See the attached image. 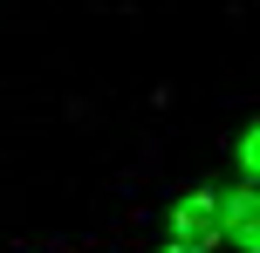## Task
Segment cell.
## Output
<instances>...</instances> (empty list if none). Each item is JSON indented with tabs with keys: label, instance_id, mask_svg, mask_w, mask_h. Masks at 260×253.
Wrapping results in <instances>:
<instances>
[{
	"label": "cell",
	"instance_id": "obj_1",
	"mask_svg": "<svg viewBox=\"0 0 260 253\" xmlns=\"http://www.w3.org/2000/svg\"><path fill=\"white\" fill-rule=\"evenodd\" d=\"M219 240H240V253H260V192H253V178H240L219 199Z\"/></svg>",
	"mask_w": 260,
	"mask_h": 253
},
{
	"label": "cell",
	"instance_id": "obj_2",
	"mask_svg": "<svg viewBox=\"0 0 260 253\" xmlns=\"http://www.w3.org/2000/svg\"><path fill=\"white\" fill-rule=\"evenodd\" d=\"M171 240H192V246H212L219 240V192H185L178 205H171Z\"/></svg>",
	"mask_w": 260,
	"mask_h": 253
},
{
	"label": "cell",
	"instance_id": "obj_3",
	"mask_svg": "<svg viewBox=\"0 0 260 253\" xmlns=\"http://www.w3.org/2000/svg\"><path fill=\"white\" fill-rule=\"evenodd\" d=\"M253 164H260V130L247 123V130H240V178H253Z\"/></svg>",
	"mask_w": 260,
	"mask_h": 253
},
{
	"label": "cell",
	"instance_id": "obj_4",
	"mask_svg": "<svg viewBox=\"0 0 260 253\" xmlns=\"http://www.w3.org/2000/svg\"><path fill=\"white\" fill-rule=\"evenodd\" d=\"M157 253H219V246H192V240H171V246H157Z\"/></svg>",
	"mask_w": 260,
	"mask_h": 253
}]
</instances>
